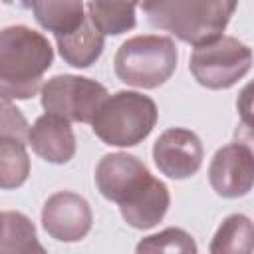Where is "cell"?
<instances>
[{
  "mask_svg": "<svg viewBox=\"0 0 254 254\" xmlns=\"http://www.w3.org/2000/svg\"><path fill=\"white\" fill-rule=\"evenodd\" d=\"M95 185L103 198L119 204L123 220L137 230L159 224L171 204L169 189L133 155L111 153L95 167Z\"/></svg>",
  "mask_w": 254,
  "mask_h": 254,
  "instance_id": "1",
  "label": "cell"
},
{
  "mask_svg": "<svg viewBox=\"0 0 254 254\" xmlns=\"http://www.w3.org/2000/svg\"><path fill=\"white\" fill-rule=\"evenodd\" d=\"M54 48L48 38L28 26L0 30V97L30 99L42 89L44 73L52 67Z\"/></svg>",
  "mask_w": 254,
  "mask_h": 254,
  "instance_id": "2",
  "label": "cell"
},
{
  "mask_svg": "<svg viewBox=\"0 0 254 254\" xmlns=\"http://www.w3.org/2000/svg\"><path fill=\"white\" fill-rule=\"evenodd\" d=\"M159 111L151 97L139 91L107 95L91 119L93 133L111 147H133L149 137Z\"/></svg>",
  "mask_w": 254,
  "mask_h": 254,
  "instance_id": "3",
  "label": "cell"
},
{
  "mask_svg": "<svg viewBox=\"0 0 254 254\" xmlns=\"http://www.w3.org/2000/svg\"><path fill=\"white\" fill-rule=\"evenodd\" d=\"M177 46L169 36L143 34L125 40L115 58V75L133 87L155 89L177 69Z\"/></svg>",
  "mask_w": 254,
  "mask_h": 254,
  "instance_id": "4",
  "label": "cell"
},
{
  "mask_svg": "<svg viewBox=\"0 0 254 254\" xmlns=\"http://www.w3.org/2000/svg\"><path fill=\"white\" fill-rule=\"evenodd\" d=\"M236 6L238 0H167L147 20L181 42L198 46L222 36Z\"/></svg>",
  "mask_w": 254,
  "mask_h": 254,
  "instance_id": "5",
  "label": "cell"
},
{
  "mask_svg": "<svg viewBox=\"0 0 254 254\" xmlns=\"http://www.w3.org/2000/svg\"><path fill=\"white\" fill-rule=\"evenodd\" d=\"M252 65V52L232 36H218L194 46L189 69L206 89H228L242 79Z\"/></svg>",
  "mask_w": 254,
  "mask_h": 254,
  "instance_id": "6",
  "label": "cell"
},
{
  "mask_svg": "<svg viewBox=\"0 0 254 254\" xmlns=\"http://www.w3.org/2000/svg\"><path fill=\"white\" fill-rule=\"evenodd\" d=\"M107 95L105 85L99 81L69 73L54 75L40 89L42 107L46 113L64 117L69 123H91Z\"/></svg>",
  "mask_w": 254,
  "mask_h": 254,
  "instance_id": "7",
  "label": "cell"
},
{
  "mask_svg": "<svg viewBox=\"0 0 254 254\" xmlns=\"http://www.w3.org/2000/svg\"><path fill=\"white\" fill-rule=\"evenodd\" d=\"M208 181L218 196L238 198L248 194L254 183V153L250 143L234 141L220 147L208 165Z\"/></svg>",
  "mask_w": 254,
  "mask_h": 254,
  "instance_id": "8",
  "label": "cell"
},
{
  "mask_svg": "<svg viewBox=\"0 0 254 254\" xmlns=\"http://www.w3.org/2000/svg\"><path fill=\"white\" fill-rule=\"evenodd\" d=\"M204 149L198 135L190 129L171 127L159 135L153 145V161L157 169L175 181L189 179L198 173Z\"/></svg>",
  "mask_w": 254,
  "mask_h": 254,
  "instance_id": "9",
  "label": "cell"
},
{
  "mask_svg": "<svg viewBox=\"0 0 254 254\" xmlns=\"http://www.w3.org/2000/svg\"><path fill=\"white\" fill-rule=\"evenodd\" d=\"M93 214L89 202L71 192L60 190L48 196L42 208V226L58 242H77L91 230Z\"/></svg>",
  "mask_w": 254,
  "mask_h": 254,
  "instance_id": "10",
  "label": "cell"
},
{
  "mask_svg": "<svg viewBox=\"0 0 254 254\" xmlns=\"http://www.w3.org/2000/svg\"><path fill=\"white\" fill-rule=\"evenodd\" d=\"M28 143L38 157L54 165L69 163L75 155V135L69 121L54 113H44L34 121L28 131Z\"/></svg>",
  "mask_w": 254,
  "mask_h": 254,
  "instance_id": "11",
  "label": "cell"
},
{
  "mask_svg": "<svg viewBox=\"0 0 254 254\" xmlns=\"http://www.w3.org/2000/svg\"><path fill=\"white\" fill-rule=\"evenodd\" d=\"M56 42L62 60L73 67L83 69L99 60L105 44V34L95 26L89 14H85L77 28H73L67 34L56 36Z\"/></svg>",
  "mask_w": 254,
  "mask_h": 254,
  "instance_id": "12",
  "label": "cell"
},
{
  "mask_svg": "<svg viewBox=\"0 0 254 254\" xmlns=\"http://www.w3.org/2000/svg\"><path fill=\"white\" fill-rule=\"evenodd\" d=\"M32 10L36 22L54 36L71 32L87 14L83 0H34Z\"/></svg>",
  "mask_w": 254,
  "mask_h": 254,
  "instance_id": "13",
  "label": "cell"
},
{
  "mask_svg": "<svg viewBox=\"0 0 254 254\" xmlns=\"http://www.w3.org/2000/svg\"><path fill=\"white\" fill-rule=\"evenodd\" d=\"M0 252H44L34 222L16 210L0 212Z\"/></svg>",
  "mask_w": 254,
  "mask_h": 254,
  "instance_id": "14",
  "label": "cell"
},
{
  "mask_svg": "<svg viewBox=\"0 0 254 254\" xmlns=\"http://www.w3.org/2000/svg\"><path fill=\"white\" fill-rule=\"evenodd\" d=\"M137 0H89L87 14L103 34L119 36L135 28Z\"/></svg>",
  "mask_w": 254,
  "mask_h": 254,
  "instance_id": "15",
  "label": "cell"
},
{
  "mask_svg": "<svg viewBox=\"0 0 254 254\" xmlns=\"http://www.w3.org/2000/svg\"><path fill=\"white\" fill-rule=\"evenodd\" d=\"M252 222L244 214H230L222 220L218 226L212 242L210 252L212 254H226V252H252Z\"/></svg>",
  "mask_w": 254,
  "mask_h": 254,
  "instance_id": "16",
  "label": "cell"
},
{
  "mask_svg": "<svg viewBox=\"0 0 254 254\" xmlns=\"http://www.w3.org/2000/svg\"><path fill=\"white\" fill-rule=\"evenodd\" d=\"M30 175V157L26 143L18 139H0V189L22 187Z\"/></svg>",
  "mask_w": 254,
  "mask_h": 254,
  "instance_id": "17",
  "label": "cell"
},
{
  "mask_svg": "<svg viewBox=\"0 0 254 254\" xmlns=\"http://www.w3.org/2000/svg\"><path fill=\"white\" fill-rule=\"evenodd\" d=\"M137 252H196L192 236L181 228H165L137 244Z\"/></svg>",
  "mask_w": 254,
  "mask_h": 254,
  "instance_id": "18",
  "label": "cell"
},
{
  "mask_svg": "<svg viewBox=\"0 0 254 254\" xmlns=\"http://www.w3.org/2000/svg\"><path fill=\"white\" fill-rule=\"evenodd\" d=\"M30 123L24 113L10 101H0V139H18L28 143Z\"/></svg>",
  "mask_w": 254,
  "mask_h": 254,
  "instance_id": "19",
  "label": "cell"
},
{
  "mask_svg": "<svg viewBox=\"0 0 254 254\" xmlns=\"http://www.w3.org/2000/svg\"><path fill=\"white\" fill-rule=\"evenodd\" d=\"M165 2L167 0H137V6L145 12V16L149 18L151 14H155L157 10H161L163 6H165Z\"/></svg>",
  "mask_w": 254,
  "mask_h": 254,
  "instance_id": "20",
  "label": "cell"
},
{
  "mask_svg": "<svg viewBox=\"0 0 254 254\" xmlns=\"http://www.w3.org/2000/svg\"><path fill=\"white\" fill-rule=\"evenodd\" d=\"M4 4H10V6H16V8H22V10H26V8H32V2L34 0H2Z\"/></svg>",
  "mask_w": 254,
  "mask_h": 254,
  "instance_id": "21",
  "label": "cell"
}]
</instances>
